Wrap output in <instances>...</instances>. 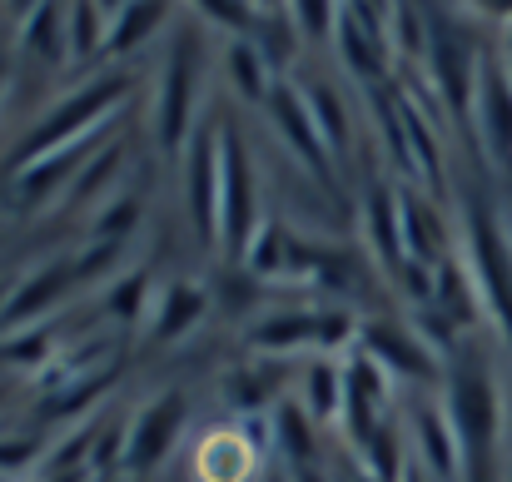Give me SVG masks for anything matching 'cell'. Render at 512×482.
I'll return each instance as SVG.
<instances>
[{
  "label": "cell",
  "mask_w": 512,
  "mask_h": 482,
  "mask_svg": "<svg viewBox=\"0 0 512 482\" xmlns=\"http://www.w3.org/2000/svg\"><path fill=\"white\" fill-rule=\"evenodd\" d=\"M473 125L483 140V155L493 169H512V75L503 65V55L483 50L478 65V90H473Z\"/></svg>",
  "instance_id": "7"
},
{
  "label": "cell",
  "mask_w": 512,
  "mask_h": 482,
  "mask_svg": "<svg viewBox=\"0 0 512 482\" xmlns=\"http://www.w3.org/2000/svg\"><path fill=\"white\" fill-rule=\"evenodd\" d=\"M478 65H483V55L473 50V40L453 20H428V75H433L443 105H453V120L458 125L473 120Z\"/></svg>",
  "instance_id": "5"
},
{
  "label": "cell",
  "mask_w": 512,
  "mask_h": 482,
  "mask_svg": "<svg viewBox=\"0 0 512 482\" xmlns=\"http://www.w3.org/2000/svg\"><path fill=\"white\" fill-rule=\"evenodd\" d=\"M468 219V229H463V264H468V274H473V289H478V304H483V314L493 319L498 328V338L508 343L512 353V229L498 219V209L488 204V199H468V209H463Z\"/></svg>",
  "instance_id": "2"
},
{
  "label": "cell",
  "mask_w": 512,
  "mask_h": 482,
  "mask_svg": "<svg viewBox=\"0 0 512 482\" xmlns=\"http://www.w3.org/2000/svg\"><path fill=\"white\" fill-rule=\"evenodd\" d=\"M363 353L383 368V373H408V378H433L438 358L433 348L408 333V328H393V323H368L363 328Z\"/></svg>",
  "instance_id": "10"
},
{
  "label": "cell",
  "mask_w": 512,
  "mask_h": 482,
  "mask_svg": "<svg viewBox=\"0 0 512 482\" xmlns=\"http://www.w3.org/2000/svg\"><path fill=\"white\" fill-rule=\"evenodd\" d=\"M5 75H10V65H5V60H0V90H5Z\"/></svg>",
  "instance_id": "27"
},
{
  "label": "cell",
  "mask_w": 512,
  "mask_h": 482,
  "mask_svg": "<svg viewBox=\"0 0 512 482\" xmlns=\"http://www.w3.org/2000/svg\"><path fill=\"white\" fill-rule=\"evenodd\" d=\"M70 279H75V269H70V264H45V269H35V274L15 289V299H5L0 323L10 328V323H25V319H35V314H45V309L70 289Z\"/></svg>",
  "instance_id": "12"
},
{
  "label": "cell",
  "mask_w": 512,
  "mask_h": 482,
  "mask_svg": "<svg viewBox=\"0 0 512 482\" xmlns=\"http://www.w3.org/2000/svg\"><path fill=\"white\" fill-rule=\"evenodd\" d=\"M184 194H189V224L194 234L209 244L219 239V130H199L194 145H189V179H184Z\"/></svg>",
  "instance_id": "9"
},
{
  "label": "cell",
  "mask_w": 512,
  "mask_h": 482,
  "mask_svg": "<svg viewBox=\"0 0 512 482\" xmlns=\"http://www.w3.org/2000/svg\"><path fill=\"white\" fill-rule=\"evenodd\" d=\"M473 15H483V20H503L512 25V0H463Z\"/></svg>",
  "instance_id": "22"
},
{
  "label": "cell",
  "mask_w": 512,
  "mask_h": 482,
  "mask_svg": "<svg viewBox=\"0 0 512 482\" xmlns=\"http://www.w3.org/2000/svg\"><path fill=\"white\" fill-rule=\"evenodd\" d=\"M40 5H45V0H5V10H10L15 20H30V15H35Z\"/></svg>",
  "instance_id": "23"
},
{
  "label": "cell",
  "mask_w": 512,
  "mask_h": 482,
  "mask_svg": "<svg viewBox=\"0 0 512 482\" xmlns=\"http://www.w3.org/2000/svg\"><path fill=\"white\" fill-rule=\"evenodd\" d=\"M184 418H189L184 393H160V398H150V403L130 418V428H125L120 468H125L130 478H150V473L174 453V443H179V433H184Z\"/></svg>",
  "instance_id": "6"
},
{
  "label": "cell",
  "mask_w": 512,
  "mask_h": 482,
  "mask_svg": "<svg viewBox=\"0 0 512 482\" xmlns=\"http://www.w3.org/2000/svg\"><path fill=\"white\" fill-rule=\"evenodd\" d=\"M199 478L204 482H249L254 478V448L244 433H209L199 448Z\"/></svg>",
  "instance_id": "14"
},
{
  "label": "cell",
  "mask_w": 512,
  "mask_h": 482,
  "mask_svg": "<svg viewBox=\"0 0 512 482\" xmlns=\"http://www.w3.org/2000/svg\"><path fill=\"white\" fill-rule=\"evenodd\" d=\"M254 10H269V5H284V0H249Z\"/></svg>",
  "instance_id": "25"
},
{
  "label": "cell",
  "mask_w": 512,
  "mask_h": 482,
  "mask_svg": "<svg viewBox=\"0 0 512 482\" xmlns=\"http://www.w3.org/2000/svg\"><path fill=\"white\" fill-rule=\"evenodd\" d=\"M309 413L304 408H279L274 413V428H279V448H284V458L294 463V473H304V468H314V438H309Z\"/></svg>",
  "instance_id": "19"
},
{
  "label": "cell",
  "mask_w": 512,
  "mask_h": 482,
  "mask_svg": "<svg viewBox=\"0 0 512 482\" xmlns=\"http://www.w3.org/2000/svg\"><path fill=\"white\" fill-rule=\"evenodd\" d=\"M259 179H254V160L239 140L234 125L219 130V244L234 264H244L254 234H259V199H254Z\"/></svg>",
  "instance_id": "3"
},
{
  "label": "cell",
  "mask_w": 512,
  "mask_h": 482,
  "mask_svg": "<svg viewBox=\"0 0 512 482\" xmlns=\"http://www.w3.org/2000/svg\"><path fill=\"white\" fill-rule=\"evenodd\" d=\"M199 80H204V50H199V35L194 30H179L170 40V60H165V75H160V100H155V130H160V145L174 150L189 125H194V110H199Z\"/></svg>",
  "instance_id": "4"
},
{
  "label": "cell",
  "mask_w": 512,
  "mask_h": 482,
  "mask_svg": "<svg viewBox=\"0 0 512 482\" xmlns=\"http://www.w3.org/2000/svg\"><path fill=\"white\" fill-rule=\"evenodd\" d=\"M204 309H209V294L199 289V284H170L165 294H160V309H155V338H184L194 323L204 319Z\"/></svg>",
  "instance_id": "15"
},
{
  "label": "cell",
  "mask_w": 512,
  "mask_h": 482,
  "mask_svg": "<svg viewBox=\"0 0 512 482\" xmlns=\"http://www.w3.org/2000/svg\"><path fill=\"white\" fill-rule=\"evenodd\" d=\"M443 408L463 453V482H498V443H503V393L478 348H458L443 378Z\"/></svg>",
  "instance_id": "1"
},
{
  "label": "cell",
  "mask_w": 512,
  "mask_h": 482,
  "mask_svg": "<svg viewBox=\"0 0 512 482\" xmlns=\"http://www.w3.org/2000/svg\"><path fill=\"white\" fill-rule=\"evenodd\" d=\"M40 458V443L35 438H5L0 443V473H20Z\"/></svg>",
  "instance_id": "21"
},
{
  "label": "cell",
  "mask_w": 512,
  "mask_h": 482,
  "mask_svg": "<svg viewBox=\"0 0 512 482\" xmlns=\"http://www.w3.org/2000/svg\"><path fill=\"white\" fill-rule=\"evenodd\" d=\"M284 5H289V15H294V25H299L304 40H329L339 30L334 0H284Z\"/></svg>",
  "instance_id": "20"
},
{
  "label": "cell",
  "mask_w": 512,
  "mask_h": 482,
  "mask_svg": "<svg viewBox=\"0 0 512 482\" xmlns=\"http://www.w3.org/2000/svg\"><path fill=\"white\" fill-rule=\"evenodd\" d=\"M403 482H428V478H423V473H418V463H413V468H408V478H403Z\"/></svg>",
  "instance_id": "26"
},
{
  "label": "cell",
  "mask_w": 512,
  "mask_h": 482,
  "mask_svg": "<svg viewBox=\"0 0 512 482\" xmlns=\"http://www.w3.org/2000/svg\"><path fill=\"white\" fill-rule=\"evenodd\" d=\"M160 20H165V0H130V5L110 20V50H115V55L135 50L150 30H160Z\"/></svg>",
  "instance_id": "18"
},
{
  "label": "cell",
  "mask_w": 512,
  "mask_h": 482,
  "mask_svg": "<svg viewBox=\"0 0 512 482\" xmlns=\"http://www.w3.org/2000/svg\"><path fill=\"white\" fill-rule=\"evenodd\" d=\"M314 423H329V418H339L343 413V368L339 363H329V358H319V363H309V388H304V403H299Z\"/></svg>",
  "instance_id": "16"
},
{
  "label": "cell",
  "mask_w": 512,
  "mask_h": 482,
  "mask_svg": "<svg viewBox=\"0 0 512 482\" xmlns=\"http://www.w3.org/2000/svg\"><path fill=\"white\" fill-rule=\"evenodd\" d=\"M319 333H324V314H269L249 328V348L254 353H269V358H284V353H299V348H319Z\"/></svg>",
  "instance_id": "11"
},
{
  "label": "cell",
  "mask_w": 512,
  "mask_h": 482,
  "mask_svg": "<svg viewBox=\"0 0 512 482\" xmlns=\"http://www.w3.org/2000/svg\"><path fill=\"white\" fill-rule=\"evenodd\" d=\"M498 55H503V65H508V75H512V25H503V50Z\"/></svg>",
  "instance_id": "24"
},
{
  "label": "cell",
  "mask_w": 512,
  "mask_h": 482,
  "mask_svg": "<svg viewBox=\"0 0 512 482\" xmlns=\"http://www.w3.org/2000/svg\"><path fill=\"white\" fill-rule=\"evenodd\" d=\"M229 70H234V85H239L244 100H269V95H274L264 50L249 45V35H234V40H229Z\"/></svg>",
  "instance_id": "17"
},
{
  "label": "cell",
  "mask_w": 512,
  "mask_h": 482,
  "mask_svg": "<svg viewBox=\"0 0 512 482\" xmlns=\"http://www.w3.org/2000/svg\"><path fill=\"white\" fill-rule=\"evenodd\" d=\"M299 95H304V105H309V115H314V125H319V135H324V145H329L334 164L348 160V150H353V125H348L343 95L329 85V80H309Z\"/></svg>",
  "instance_id": "13"
},
{
  "label": "cell",
  "mask_w": 512,
  "mask_h": 482,
  "mask_svg": "<svg viewBox=\"0 0 512 482\" xmlns=\"http://www.w3.org/2000/svg\"><path fill=\"white\" fill-rule=\"evenodd\" d=\"M269 115H274V125L284 130L289 155L304 164L314 179L334 184V155H329V145H324V135H319V125H314L304 95H299L294 85H274V95H269Z\"/></svg>",
  "instance_id": "8"
}]
</instances>
